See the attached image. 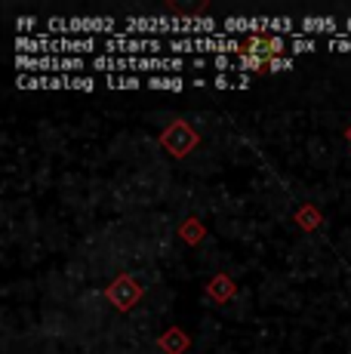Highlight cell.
<instances>
[{
    "instance_id": "6da1fadb",
    "label": "cell",
    "mask_w": 351,
    "mask_h": 354,
    "mask_svg": "<svg viewBox=\"0 0 351 354\" xmlns=\"http://www.w3.org/2000/svg\"><path fill=\"white\" fill-rule=\"evenodd\" d=\"M19 90H77L93 93L96 90V77L90 74H22L16 80Z\"/></svg>"
},
{
    "instance_id": "7a4b0ae2",
    "label": "cell",
    "mask_w": 351,
    "mask_h": 354,
    "mask_svg": "<svg viewBox=\"0 0 351 354\" xmlns=\"http://www.w3.org/2000/svg\"><path fill=\"white\" fill-rule=\"evenodd\" d=\"M90 65L84 56H16L19 74H74Z\"/></svg>"
},
{
    "instance_id": "3957f363",
    "label": "cell",
    "mask_w": 351,
    "mask_h": 354,
    "mask_svg": "<svg viewBox=\"0 0 351 354\" xmlns=\"http://www.w3.org/2000/svg\"><path fill=\"white\" fill-rule=\"evenodd\" d=\"M124 34L126 37H160L170 34L182 37V19L179 16H130L124 19Z\"/></svg>"
},
{
    "instance_id": "277c9868",
    "label": "cell",
    "mask_w": 351,
    "mask_h": 354,
    "mask_svg": "<svg viewBox=\"0 0 351 354\" xmlns=\"http://www.w3.org/2000/svg\"><path fill=\"white\" fill-rule=\"evenodd\" d=\"M105 56H160V50H167V44L160 37H126L124 31L117 37L102 40Z\"/></svg>"
},
{
    "instance_id": "5b68a950",
    "label": "cell",
    "mask_w": 351,
    "mask_h": 354,
    "mask_svg": "<svg viewBox=\"0 0 351 354\" xmlns=\"http://www.w3.org/2000/svg\"><path fill=\"white\" fill-rule=\"evenodd\" d=\"M65 34L68 37H117V19L111 16H74L65 19Z\"/></svg>"
},
{
    "instance_id": "8992f818",
    "label": "cell",
    "mask_w": 351,
    "mask_h": 354,
    "mask_svg": "<svg viewBox=\"0 0 351 354\" xmlns=\"http://www.w3.org/2000/svg\"><path fill=\"white\" fill-rule=\"evenodd\" d=\"M274 16H228L222 19V34L228 37H238V34H247V37H265L272 34Z\"/></svg>"
},
{
    "instance_id": "52a82bcc",
    "label": "cell",
    "mask_w": 351,
    "mask_h": 354,
    "mask_svg": "<svg viewBox=\"0 0 351 354\" xmlns=\"http://www.w3.org/2000/svg\"><path fill=\"white\" fill-rule=\"evenodd\" d=\"M164 145H167V151H170V154H176V158H185V154L198 145V136L191 133V127L179 120V124H173L164 133Z\"/></svg>"
},
{
    "instance_id": "ba28073f",
    "label": "cell",
    "mask_w": 351,
    "mask_h": 354,
    "mask_svg": "<svg viewBox=\"0 0 351 354\" xmlns=\"http://www.w3.org/2000/svg\"><path fill=\"white\" fill-rule=\"evenodd\" d=\"M342 25H339V19H333V16H305V19H299V37H314V34H323V37H342Z\"/></svg>"
},
{
    "instance_id": "9c48e42d",
    "label": "cell",
    "mask_w": 351,
    "mask_h": 354,
    "mask_svg": "<svg viewBox=\"0 0 351 354\" xmlns=\"http://www.w3.org/2000/svg\"><path fill=\"white\" fill-rule=\"evenodd\" d=\"M108 296H111V302L117 305V308H133L139 299V290L133 287L130 281H117L111 290H108Z\"/></svg>"
},
{
    "instance_id": "30bf717a",
    "label": "cell",
    "mask_w": 351,
    "mask_h": 354,
    "mask_svg": "<svg viewBox=\"0 0 351 354\" xmlns=\"http://www.w3.org/2000/svg\"><path fill=\"white\" fill-rule=\"evenodd\" d=\"M105 86L108 90H142V86H148V84L142 77H136V74H108Z\"/></svg>"
},
{
    "instance_id": "8fae6325",
    "label": "cell",
    "mask_w": 351,
    "mask_h": 354,
    "mask_svg": "<svg viewBox=\"0 0 351 354\" xmlns=\"http://www.w3.org/2000/svg\"><path fill=\"white\" fill-rule=\"evenodd\" d=\"M185 80L182 77H173V74H154V77H148V90H170V93H179L185 90Z\"/></svg>"
},
{
    "instance_id": "7c38bea8",
    "label": "cell",
    "mask_w": 351,
    "mask_h": 354,
    "mask_svg": "<svg viewBox=\"0 0 351 354\" xmlns=\"http://www.w3.org/2000/svg\"><path fill=\"white\" fill-rule=\"evenodd\" d=\"M262 68H268V59L262 56H234V65L231 71H262Z\"/></svg>"
},
{
    "instance_id": "4fadbf2b",
    "label": "cell",
    "mask_w": 351,
    "mask_h": 354,
    "mask_svg": "<svg viewBox=\"0 0 351 354\" xmlns=\"http://www.w3.org/2000/svg\"><path fill=\"white\" fill-rule=\"evenodd\" d=\"M213 86H219V90H247L249 77H247V74H240V77H225V74H216Z\"/></svg>"
},
{
    "instance_id": "5bb4252c",
    "label": "cell",
    "mask_w": 351,
    "mask_h": 354,
    "mask_svg": "<svg viewBox=\"0 0 351 354\" xmlns=\"http://www.w3.org/2000/svg\"><path fill=\"white\" fill-rule=\"evenodd\" d=\"M314 50H321V44H317L314 37H293L290 40V53H293V56H299V53H314Z\"/></svg>"
},
{
    "instance_id": "9a60e30c",
    "label": "cell",
    "mask_w": 351,
    "mask_h": 354,
    "mask_svg": "<svg viewBox=\"0 0 351 354\" xmlns=\"http://www.w3.org/2000/svg\"><path fill=\"white\" fill-rule=\"evenodd\" d=\"M290 68H296V59H290V56L268 59V71H290Z\"/></svg>"
},
{
    "instance_id": "2e32d148",
    "label": "cell",
    "mask_w": 351,
    "mask_h": 354,
    "mask_svg": "<svg viewBox=\"0 0 351 354\" xmlns=\"http://www.w3.org/2000/svg\"><path fill=\"white\" fill-rule=\"evenodd\" d=\"M37 25V19L35 16H22V19H16V31H19V37H28V31Z\"/></svg>"
},
{
    "instance_id": "e0dca14e",
    "label": "cell",
    "mask_w": 351,
    "mask_h": 354,
    "mask_svg": "<svg viewBox=\"0 0 351 354\" xmlns=\"http://www.w3.org/2000/svg\"><path fill=\"white\" fill-rule=\"evenodd\" d=\"M234 65V56H213L210 59V68H216V71H231Z\"/></svg>"
},
{
    "instance_id": "ac0fdd59",
    "label": "cell",
    "mask_w": 351,
    "mask_h": 354,
    "mask_svg": "<svg viewBox=\"0 0 351 354\" xmlns=\"http://www.w3.org/2000/svg\"><path fill=\"white\" fill-rule=\"evenodd\" d=\"M342 25H345V31H342V34H345V37H351V16L345 19V22H342Z\"/></svg>"
}]
</instances>
